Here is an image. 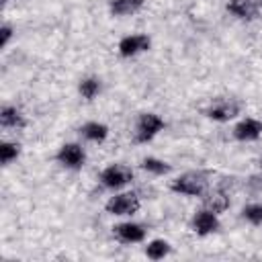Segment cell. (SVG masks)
Returning <instances> with one entry per match:
<instances>
[{
	"label": "cell",
	"mask_w": 262,
	"mask_h": 262,
	"mask_svg": "<svg viewBox=\"0 0 262 262\" xmlns=\"http://www.w3.org/2000/svg\"><path fill=\"white\" fill-rule=\"evenodd\" d=\"M209 178L205 172H184L170 182V190L186 196H203L207 192Z\"/></svg>",
	"instance_id": "1"
},
{
	"label": "cell",
	"mask_w": 262,
	"mask_h": 262,
	"mask_svg": "<svg viewBox=\"0 0 262 262\" xmlns=\"http://www.w3.org/2000/svg\"><path fill=\"white\" fill-rule=\"evenodd\" d=\"M162 129H164V121H162L158 115H154V113H143V115H139L137 125H135V141H137V143H147V141H151Z\"/></svg>",
	"instance_id": "2"
},
{
	"label": "cell",
	"mask_w": 262,
	"mask_h": 262,
	"mask_svg": "<svg viewBox=\"0 0 262 262\" xmlns=\"http://www.w3.org/2000/svg\"><path fill=\"white\" fill-rule=\"evenodd\" d=\"M133 180V170L125 164H111L100 172V184L104 188H121Z\"/></svg>",
	"instance_id": "3"
},
{
	"label": "cell",
	"mask_w": 262,
	"mask_h": 262,
	"mask_svg": "<svg viewBox=\"0 0 262 262\" xmlns=\"http://www.w3.org/2000/svg\"><path fill=\"white\" fill-rule=\"evenodd\" d=\"M106 213L111 215H133L139 211V196L135 192H121L106 201Z\"/></svg>",
	"instance_id": "4"
},
{
	"label": "cell",
	"mask_w": 262,
	"mask_h": 262,
	"mask_svg": "<svg viewBox=\"0 0 262 262\" xmlns=\"http://www.w3.org/2000/svg\"><path fill=\"white\" fill-rule=\"evenodd\" d=\"M205 115L213 121H219V123H225L233 117L239 115V102L235 98H217L215 102H211L207 108H205Z\"/></svg>",
	"instance_id": "5"
},
{
	"label": "cell",
	"mask_w": 262,
	"mask_h": 262,
	"mask_svg": "<svg viewBox=\"0 0 262 262\" xmlns=\"http://www.w3.org/2000/svg\"><path fill=\"white\" fill-rule=\"evenodd\" d=\"M55 160L63 168H68V170H80L84 166V162H86V154H84L82 145H78V143H66L55 154Z\"/></svg>",
	"instance_id": "6"
},
{
	"label": "cell",
	"mask_w": 262,
	"mask_h": 262,
	"mask_svg": "<svg viewBox=\"0 0 262 262\" xmlns=\"http://www.w3.org/2000/svg\"><path fill=\"white\" fill-rule=\"evenodd\" d=\"M149 37L147 35H127L119 41V55L121 57H133L141 51H147L149 49Z\"/></svg>",
	"instance_id": "7"
},
{
	"label": "cell",
	"mask_w": 262,
	"mask_h": 262,
	"mask_svg": "<svg viewBox=\"0 0 262 262\" xmlns=\"http://www.w3.org/2000/svg\"><path fill=\"white\" fill-rule=\"evenodd\" d=\"M113 233L123 244H137V242H143L145 239V227L139 225V223H133V221L115 225L113 227Z\"/></svg>",
	"instance_id": "8"
},
{
	"label": "cell",
	"mask_w": 262,
	"mask_h": 262,
	"mask_svg": "<svg viewBox=\"0 0 262 262\" xmlns=\"http://www.w3.org/2000/svg\"><path fill=\"white\" fill-rule=\"evenodd\" d=\"M192 229L199 233V235H209V233H215L219 229V219H217V213L209 211V209H201L194 213L192 217Z\"/></svg>",
	"instance_id": "9"
},
{
	"label": "cell",
	"mask_w": 262,
	"mask_h": 262,
	"mask_svg": "<svg viewBox=\"0 0 262 262\" xmlns=\"http://www.w3.org/2000/svg\"><path fill=\"white\" fill-rule=\"evenodd\" d=\"M262 135V121L260 119H244L233 127V137L237 141H254Z\"/></svg>",
	"instance_id": "10"
},
{
	"label": "cell",
	"mask_w": 262,
	"mask_h": 262,
	"mask_svg": "<svg viewBox=\"0 0 262 262\" xmlns=\"http://www.w3.org/2000/svg\"><path fill=\"white\" fill-rule=\"evenodd\" d=\"M260 4H262V0H229L227 10L242 20H252V18H256Z\"/></svg>",
	"instance_id": "11"
},
{
	"label": "cell",
	"mask_w": 262,
	"mask_h": 262,
	"mask_svg": "<svg viewBox=\"0 0 262 262\" xmlns=\"http://www.w3.org/2000/svg\"><path fill=\"white\" fill-rule=\"evenodd\" d=\"M0 125L4 129H23L27 125L23 113L16 106H2L0 111Z\"/></svg>",
	"instance_id": "12"
},
{
	"label": "cell",
	"mask_w": 262,
	"mask_h": 262,
	"mask_svg": "<svg viewBox=\"0 0 262 262\" xmlns=\"http://www.w3.org/2000/svg\"><path fill=\"white\" fill-rule=\"evenodd\" d=\"M203 205L205 209L213 211V213H223L227 207H229V196L225 190L217 188L213 192H205V199H203Z\"/></svg>",
	"instance_id": "13"
},
{
	"label": "cell",
	"mask_w": 262,
	"mask_h": 262,
	"mask_svg": "<svg viewBox=\"0 0 262 262\" xmlns=\"http://www.w3.org/2000/svg\"><path fill=\"white\" fill-rule=\"evenodd\" d=\"M143 2L145 0H111L108 2V10L115 16H127V14L137 12L143 6Z\"/></svg>",
	"instance_id": "14"
},
{
	"label": "cell",
	"mask_w": 262,
	"mask_h": 262,
	"mask_svg": "<svg viewBox=\"0 0 262 262\" xmlns=\"http://www.w3.org/2000/svg\"><path fill=\"white\" fill-rule=\"evenodd\" d=\"M80 135L88 141H104L106 135H108V127L102 125V123H96V121H90L86 125L80 127Z\"/></svg>",
	"instance_id": "15"
},
{
	"label": "cell",
	"mask_w": 262,
	"mask_h": 262,
	"mask_svg": "<svg viewBox=\"0 0 262 262\" xmlns=\"http://www.w3.org/2000/svg\"><path fill=\"white\" fill-rule=\"evenodd\" d=\"M168 254H170V244L166 239H151L145 246V256L151 258V260H160V258H164Z\"/></svg>",
	"instance_id": "16"
},
{
	"label": "cell",
	"mask_w": 262,
	"mask_h": 262,
	"mask_svg": "<svg viewBox=\"0 0 262 262\" xmlns=\"http://www.w3.org/2000/svg\"><path fill=\"white\" fill-rule=\"evenodd\" d=\"M18 156H20V145L18 143H14V141H2L0 143V162H2V166H8Z\"/></svg>",
	"instance_id": "17"
},
{
	"label": "cell",
	"mask_w": 262,
	"mask_h": 262,
	"mask_svg": "<svg viewBox=\"0 0 262 262\" xmlns=\"http://www.w3.org/2000/svg\"><path fill=\"white\" fill-rule=\"evenodd\" d=\"M141 168L147 170V172H151V174H156V176L168 174V172L172 170L170 164H166L164 160H158V158H145V160L141 162Z\"/></svg>",
	"instance_id": "18"
},
{
	"label": "cell",
	"mask_w": 262,
	"mask_h": 262,
	"mask_svg": "<svg viewBox=\"0 0 262 262\" xmlns=\"http://www.w3.org/2000/svg\"><path fill=\"white\" fill-rule=\"evenodd\" d=\"M78 90H80L82 98L92 100V98H94V96L100 92V82H98V78H84V80L80 82Z\"/></svg>",
	"instance_id": "19"
},
{
	"label": "cell",
	"mask_w": 262,
	"mask_h": 262,
	"mask_svg": "<svg viewBox=\"0 0 262 262\" xmlns=\"http://www.w3.org/2000/svg\"><path fill=\"white\" fill-rule=\"evenodd\" d=\"M242 217H244L246 221H250L252 225L262 223V203L246 205V207H244V211H242Z\"/></svg>",
	"instance_id": "20"
},
{
	"label": "cell",
	"mask_w": 262,
	"mask_h": 262,
	"mask_svg": "<svg viewBox=\"0 0 262 262\" xmlns=\"http://www.w3.org/2000/svg\"><path fill=\"white\" fill-rule=\"evenodd\" d=\"M10 37H12V27L10 25H2V29H0V45L6 47Z\"/></svg>",
	"instance_id": "21"
},
{
	"label": "cell",
	"mask_w": 262,
	"mask_h": 262,
	"mask_svg": "<svg viewBox=\"0 0 262 262\" xmlns=\"http://www.w3.org/2000/svg\"><path fill=\"white\" fill-rule=\"evenodd\" d=\"M260 164H262V160H260Z\"/></svg>",
	"instance_id": "22"
}]
</instances>
